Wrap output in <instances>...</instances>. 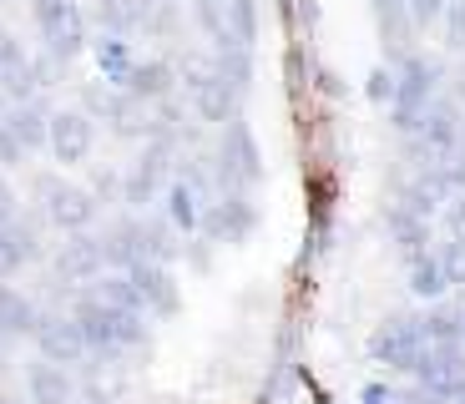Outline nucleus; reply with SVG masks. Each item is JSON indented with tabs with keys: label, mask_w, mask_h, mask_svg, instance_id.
Wrapping results in <instances>:
<instances>
[{
	"label": "nucleus",
	"mask_w": 465,
	"mask_h": 404,
	"mask_svg": "<svg viewBox=\"0 0 465 404\" xmlns=\"http://www.w3.org/2000/svg\"><path fill=\"white\" fill-rule=\"evenodd\" d=\"M66 313L82 329L86 344V370H122L132 359H142L152 349V319L147 313H127L112 303H96L92 293H76L66 303Z\"/></svg>",
	"instance_id": "f257e3e1"
},
{
	"label": "nucleus",
	"mask_w": 465,
	"mask_h": 404,
	"mask_svg": "<svg viewBox=\"0 0 465 404\" xmlns=\"http://www.w3.org/2000/svg\"><path fill=\"white\" fill-rule=\"evenodd\" d=\"M31 192H35V222L41 228H56V232H92V228H102V202H96L92 192H86V182H66V177H56V172H35V182H31Z\"/></svg>",
	"instance_id": "f03ea898"
},
{
	"label": "nucleus",
	"mask_w": 465,
	"mask_h": 404,
	"mask_svg": "<svg viewBox=\"0 0 465 404\" xmlns=\"http://www.w3.org/2000/svg\"><path fill=\"white\" fill-rule=\"evenodd\" d=\"M208 167H213L218 192H248V187L263 177L258 142H253V132H248V122H228V127H218L213 152H208Z\"/></svg>",
	"instance_id": "7ed1b4c3"
},
{
	"label": "nucleus",
	"mask_w": 465,
	"mask_h": 404,
	"mask_svg": "<svg viewBox=\"0 0 465 404\" xmlns=\"http://www.w3.org/2000/svg\"><path fill=\"white\" fill-rule=\"evenodd\" d=\"M31 21L41 35V56L56 66H71L86 51V15L76 0H31Z\"/></svg>",
	"instance_id": "20e7f679"
},
{
	"label": "nucleus",
	"mask_w": 465,
	"mask_h": 404,
	"mask_svg": "<svg viewBox=\"0 0 465 404\" xmlns=\"http://www.w3.org/2000/svg\"><path fill=\"white\" fill-rule=\"evenodd\" d=\"M102 273H106V248H102V232L96 228L92 232H71L56 253H51V278L61 283L66 303L76 299L86 283H96Z\"/></svg>",
	"instance_id": "39448f33"
},
{
	"label": "nucleus",
	"mask_w": 465,
	"mask_h": 404,
	"mask_svg": "<svg viewBox=\"0 0 465 404\" xmlns=\"http://www.w3.org/2000/svg\"><path fill=\"white\" fill-rule=\"evenodd\" d=\"M96 147V122L82 106H56L46 122V152L56 167H82Z\"/></svg>",
	"instance_id": "423d86ee"
},
{
	"label": "nucleus",
	"mask_w": 465,
	"mask_h": 404,
	"mask_svg": "<svg viewBox=\"0 0 465 404\" xmlns=\"http://www.w3.org/2000/svg\"><path fill=\"white\" fill-rule=\"evenodd\" d=\"M35 354L51 359V364H66V370H86V344H82V329L66 309H41V323L31 334Z\"/></svg>",
	"instance_id": "0eeeda50"
},
{
	"label": "nucleus",
	"mask_w": 465,
	"mask_h": 404,
	"mask_svg": "<svg viewBox=\"0 0 465 404\" xmlns=\"http://www.w3.org/2000/svg\"><path fill=\"white\" fill-rule=\"evenodd\" d=\"M198 232L208 242H243L253 232V202H248V192H218L213 202H203Z\"/></svg>",
	"instance_id": "6e6552de"
},
{
	"label": "nucleus",
	"mask_w": 465,
	"mask_h": 404,
	"mask_svg": "<svg viewBox=\"0 0 465 404\" xmlns=\"http://www.w3.org/2000/svg\"><path fill=\"white\" fill-rule=\"evenodd\" d=\"M21 389H25V404H76V399H82V379H76V370L51 364V359L25 364V370H21Z\"/></svg>",
	"instance_id": "1a4fd4ad"
},
{
	"label": "nucleus",
	"mask_w": 465,
	"mask_h": 404,
	"mask_svg": "<svg viewBox=\"0 0 465 404\" xmlns=\"http://www.w3.org/2000/svg\"><path fill=\"white\" fill-rule=\"evenodd\" d=\"M127 273L142 293V313L147 319H173L183 309V289H177V273L167 263H132Z\"/></svg>",
	"instance_id": "9d476101"
},
{
	"label": "nucleus",
	"mask_w": 465,
	"mask_h": 404,
	"mask_svg": "<svg viewBox=\"0 0 465 404\" xmlns=\"http://www.w3.org/2000/svg\"><path fill=\"white\" fill-rule=\"evenodd\" d=\"M41 222H35V212H21V218H11L5 228H0V278H15L25 273L31 263H41Z\"/></svg>",
	"instance_id": "9b49d317"
},
{
	"label": "nucleus",
	"mask_w": 465,
	"mask_h": 404,
	"mask_svg": "<svg viewBox=\"0 0 465 404\" xmlns=\"http://www.w3.org/2000/svg\"><path fill=\"white\" fill-rule=\"evenodd\" d=\"M116 86H122L132 102L157 106V102H167V96H177V66L167 56H137V66L116 81Z\"/></svg>",
	"instance_id": "f8f14e48"
},
{
	"label": "nucleus",
	"mask_w": 465,
	"mask_h": 404,
	"mask_svg": "<svg viewBox=\"0 0 465 404\" xmlns=\"http://www.w3.org/2000/svg\"><path fill=\"white\" fill-rule=\"evenodd\" d=\"M41 323V303L25 289H15L11 278H0V349H15L35 334Z\"/></svg>",
	"instance_id": "ddd939ff"
},
{
	"label": "nucleus",
	"mask_w": 465,
	"mask_h": 404,
	"mask_svg": "<svg viewBox=\"0 0 465 404\" xmlns=\"http://www.w3.org/2000/svg\"><path fill=\"white\" fill-rule=\"evenodd\" d=\"M0 122L11 127V137L21 142L25 157L46 152V122H51V106L46 102H21V106H0Z\"/></svg>",
	"instance_id": "4468645a"
},
{
	"label": "nucleus",
	"mask_w": 465,
	"mask_h": 404,
	"mask_svg": "<svg viewBox=\"0 0 465 404\" xmlns=\"http://www.w3.org/2000/svg\"><path fill=\"white\" fill-rule=\"evenodd\" d=\"M92 25H96V35L137 41L142 25H147V0H92Z\"/></svg>",
	"instance_id": "2eb2a0df"
},
{
	"label": "nucleus",
	"mask_w": 465,
	"mask_h": 404,
	"mask_svg": "<svg viewBox=\"0 0 465 404\" xmlns=\"http://www.w3.org/2000/svg\"><path fill=\"white\" fill-rule=\"evenodd\" d=\"M157 208H163V222L177 232V238H193V232L203 228V197L193 192L187 182H177V177L167 182V192H163Z\"/></svg>",
	"instance_id": "dca6fc26"
},
{
	"label": "nucleus",
	"mask_w": 465,
	"mask_h": 404,
	"mask_svg": "<svg viewBox=\"0 0 465 404\" xmlns=\"http://www.w3.org/2000/svg\"><path fill=\"white\" fill-rule=\"evenodd\" d=\"M92 66L102 71V81H122L132 66H137V41H127V35H96L92 41Z\"/></svg>",
	"instance_id": "f3484780"
},
{
	"label": "nucleus",
	"mask_w": 465,
	"mask_h": 404,
	"mask_svg": "<svg viewBox=\"0 0 465 404\" xmlns=\"http://www.w3.org/2000/svg\"><path fill=\"white\" fill-rule=\"evenodd\" d=\"M223 21H228V46L253 51V41H258V0H223Z\"/></svg>",
	"instance_id": "a211bd4d"
},
{
	"label": "nucleus",
	"mask_w": 465,
	"mask_h": 404,
	"mask_svg": "<svg viewBox=\"0 0 465 404\" xmlns=\"http://www.w3.org/2000/svg\"><path fill=\"white\" fill-rule=\"evenodd\" d=\"M208 66L218 81H228L232 92H248V86H253V51H238V46L208 51Z\"/></svg>",
	"instance_id": "6ab92c4d"
},
{
	"label": "nucleus",
	"mask_w": 465,
	"mask_h": 404,
	"mask_svg": "<svg viewBox=\"0 0 465 404\" xmlns=\"http://www.w3.org/2000/svg\"><path fill=\"white\" fill-rule=\"evenodd\" d=\"M193 25L208 35V51H228V21H223V0H187Z\"/></svg>",
	"instance_id": "aec40b11"
},
{
	"label": "nucleus",
	"mask_w": 465,
	"mask_h": 404,
	"mask_svg": "<svg viewBox=\"0 0 465 404\" xmlns=\"http://www.w3.org/2000/svg\"><path fill=\"white\" fill-rule=\"evenodd\" d=\"M86 192H92L102 208H116V202H122V167H96V172L86 177Z\"/></svg>",
	"instance_id": "412c9836"
},
{
	"label": "nucleus",
	"mask_w": 465,
	"mask_h": 404,
	"mask_svg": "<svg viewBox=\"0 0 465 404\" xmlns=\"http://www.w3.org/2000/svg\"><path fill=\"white\" fill-rule=\"evenodd\" d=\"M25 61H31V46H25L15 31H5V25H0V81L11 76V71H21Z\"/></svg>",
	"instance_id": "4be33fe9"
},
{
	"label": "nucleus",
	"mask_w": 465,
	"mask_h": 404,
	"mask_svg": "<svg viewBox=\"0 0 465 404\" xmlns=\"http://www.w3.org/2000/svg\"><path fill=\"white\" fill-rule=\"evenodd\" d=\"M410 283H415V293L435 299V293L445 289V268H440V258H420V263H415V278H410Z\"/></svg>",
	"instance_id": "5701e85b"
},
{
	"label": "nucleus",
	"mask_w": 465,
	"mask_h": 404,
	"mask_svg": "<svg viewBox=\"0 0 465 404\" xmlns=\"http://www.w3.org/2000/svg\"><path fill=\"white\" fill-rule=\"evenodd\" d=\"M15 167H25V152H21V142L11 137V127L0 122V172H15Z\"/></svg>",
	"instance_id": "b1692460"
},
{
	"label": "nucleus",
	"mask_w": 465,
	"mask_h": 404,
	"mask_svg": "<svg viewBox=\"0 0 465 404\" xmlns=\"http://www.w3.org/2000/svg\"><path fill=\"white\" fill-rule=\"evenodd\" d=\"M21 197H15V187L11 182H5V172H0V228H5V222H11V218H21Z\"/></svg>",
	"instance_id": "393cba45"
},
{
	"label": "nucleus",
	"mask_w": 465,
	"mask_h": 404,
	"mask_svg": "<svg viewBox=\"0 0 465 404\" xmlns=\"http://www.w3.org/2000/svg\"><path fill=\"white\" fill-rule=\"evenodd\" d=\"M410 5H415V21H420V25H430L435 15L445 11V0H410Z\"/></svg>",
	"instance_id": "a878e982"
},
{
	"label": "nucleus",
	"mask_w": 465,
	"mask_h": 404,
	"mask_svg": "<svg viewBox=\"0 0 465 404\" xmlns=\"http://www.w3.org/2000/svg\"><path fill=\"white\" fill-rule=\"evenodd\" d=\"M370 96H374V102H384V96H395V81L384 76V71H374V76H370Z\"/></svg>",
	"instance_id": "bb28decb"
},
{
	"label": "nucleus",
	"mask_w": 465,
	"mask_h": 404,
	"mask_svg": "<svg viewBox=\"0 0 465 404\" xmlns=\"http://www.w3.org/2000/svg\"><path fill=\"white\" fill-rule=\"evenodd\" d=\"M0 404H25V399H0Z\"/></svg>",
	"instance_id": "cd10ccee"
},
{
	"label": "nucleus",
	"mask_w": 465,
	"mask_h": 404,
	"mask_svg": "<svg viewBox=\"0 0 465 404\" xmlns=\"http://www.w3.org/2000/svg\"><path fill=\"white\" fill-rule=\"evenodd\" d=\"M76 404H86V399H76Z\"/></svg>",
	"instance_id": "c85d7f7f"
},
{
	"label": "nucleus",
	"mask_w": 465,
	"mask_h": 404,
	"mask_svg": "<svg viewBox=\"0 0 465 404\" xmlns=\"http://www.w3.org/2000/svg\"><path fill=\"white\" fill-rule=\"evenodd\" d=\"M0 5H5V0H0Z\"/></svg>",
	"instance_id": "c756f323"
}]
</instances>
